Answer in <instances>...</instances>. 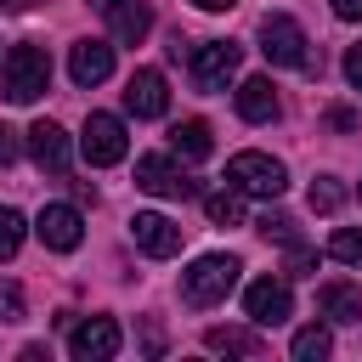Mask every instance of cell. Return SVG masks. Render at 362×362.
<instances>
[{"mask_svg": "<svg viewBox=\"0 0 362 362\" xmlns=\"http://www.w3.org/2000/svg\"><path fill=\"white\" fill-rule=\"evenodd\" d=\"M238 255H204V260H192L187 272H181V300L187 305H221L226 294H232V283H238Z\"/></svg>", "mask_w": 362, "mask_h": 362, "instance_id": "6da1fadb", "label": "cell"}, {"mask_svg": "<svg viewBox=\"0 0 362 362\" xmlns=\"http://www.w3.org/2000/svg\"><path fill=\"white\" fill-rule=\"evenodd\" d=\"M45 85H51V57L34 40L11 45L6 51V96L11 102H34V96H45Z\"/></svg>", "mask_w": 362, "mask_h": 362, "instance_id": "7a4b0ae2", "label": "cell"}, {"mask_svg": "<svg viewBox=\"0 0 362 362\" xmlns=\"http://www.w3.org/2000/svg\"><path fill=\"white\" fill-rule=\"evenodd\" d=\"M226 181H232L238 192H249V198H277V192L288 187V170H283L272 153H238V158L226 164Z\"/></svg>", "mask_w": 362, "mask_h": 362, "instance_id": "3957f363", "label": "cell"}, {"mask_svg": "<svg viewBox=\"0 0 362 362\" xmlns=\"http://www.w3.org/2000/svg\"><path fill=\"white\" fill-rule=\"evenodd\" d=\"M260 51H266V62H277V68H305V74H311L305 28H300L294 17H283V11H272V17L260 23Z\"/></svg>", "mask_w": 362, "mask_h": 362, "instance_id": "277c9868", "label": "cell"}, {"mask_svg": "<svg viewBox=\"0 0 362 362\" xmlns=\"http://www.w3.org/2000/svg\"><path fill=\"white\" fill-rule=\"evenodd\" d=\"M238 45L232 40H204V45H192V57H187V68H192V85L198 90H226V79L238 74Z\"/></svg>", "mask_w": 362, "mask_h": 362, "instance_id": "5b68a950", "label": "cell"}, {"mask_svg": "<svg viewBox=\"0 0 362 362\" xmlns=\"http://www.w3.org/2000/svg\"><path fill=\"white\" fill-rule=\"evenodd\" d=\"M79 153H85V164H119L124 158V124L113 119V113H90L85 119V130H79Z\"/></svg>", "mask_w": 362, "mask_h": 362, "instance_id": "8992f818", "label": "cell"}, {"mask_svg": "<svg viewBox=\"0 0 362 362\" xmlns=\"http://www.w3.org/2000/svg\"><path fill=\"white\" fill-rule=\"evenodd\" d=\"M243 311H249V322L277 328V322L294 311V294H288V283H283V277H255V283L243 288Z\"/></svg>", "mask_w": 362, "mask_h": 362, "instance_id": "52a82bcc", "label": "cell"}, {"mask_svg": "<svg viewBox=\"0 0 362 362\" xmlns=\"http://www.w3.org/2000/svg\"><path fill=\"white\" fill-rule=\"evenodd\" d=\"M34 232H40V243H45V249L68 255V249H79L85 221H79V209H74V204H45V209H40V221H34Z\"/></svg>", "mask_w": 362, "mask_h": 362, "instance_id": "ba28073f", "label": "cell"}, {"mask_svg": "<svg viewBox=\"0 0 362 362\" xmlns=\"http://www.w3.org/2000/svg\"><path fill=\"white\" fill-rule=\"evenodd\" d=\"M130 238H136V249L153 255V260H170V255L181 249V226H175L170 215H158V209H141V215L130 221Z\"/></svg>", "mask_w": 362, "mask_h": 362, "instance_id": "9c48e42d", "label": "cell"}, {"mask_svg": "<svg viewBox=\"0 0 362 362\" xmlns=\"http://www.w3.org/2000/svg\"><path fill=\"white\" fill-rule=\"evenodd\" d=\"M68 351H74V362H107L119 351V322L113 317H85L68 334Z\"/></svg>", "mask_w": 362, "mask_h": 362, "instance_id": "30bf717a", "label": "cell"}, {"mask_svg": "<svg viewBox=\"0 0 362 362\" xmlns=\"http://www.w3.org/2000/svg\"><path fill=\"white\" fill-rule=\"evenodd\" d=\"M136 187H141V192H153V198H192V192H198V187H192L170 158H158V153L136 158Z\"/></svg>", "mask_w": 362, "mask_h": 362, "instance_id": "8fae6325", "label": "cell"}, {"mask_svg": "<svg viewBox=\"0 0 362 362\" xmlns=\"http://www.w3.org/2000/svg\"><path fill=\"white\" fill-rule=\"evenodd\" d=\"M124 107H130L136 119H158V113L170 107L164 74H158V68H136V74H130V85H124Z\"/></svg>", "mask_w": 362, "mask_h": 362, "instance_id": "7c38bea8", "label": "cell"}, {"mask_svg": "<svg viewBox=\"0 0 362 362\" xmlns=\"http://www.w3.org/2000/svg\"><path fill=\"white\" fill-rule=\"evenodd\" d=\"M68 74H74V85H102L113 74V45L107 40H79L74 57H68Z\"/></svg>", "mask_w": 362, "mask_h": 362, "instance_id": "4fadbf2b", "label": "cell"}, {"mask_svg": "<svg viewBox=\"0 0 362 362\" xmlns=\"http://www.w3.org/2000/svg\"><path fill=\"white\" fill-rule=\"evenodd\" d=\"M28 153H34V164H40V170H51V175H68V136H62V124L40 119V124L28 130Z\"/></svg>", "mask_w": 362, "mask_h": 362, "instance_id": "5bb4252c", "label": "cell"}, {"mask_svg": "<svg viewBox=\"0 0 362 362\" xmlns=\"http://www.w3.org/2000/svg\"><path fill=\"white\" fill-rule=\"evenodd\" d=\"M317 311H322L328 322H362V288H351V283H322V288H317Z\"/></svg>", "mask_w": 362, "mask_h": 362, "instance_id": "9a60e30c", "label": "cell"}, {"mask_svg": "<svg viewBox=\"0 0 362 362\" xmlns=\"http://www.w3.org/2000/svg\"><path fill=\"white\" fill-rule=\"evenodd\" d=\"M238 113L249 119V124H266V119H277V90H272V79H243L238 85Z\"/></svg>", "mask_w": 362, "mask_h": 362, "instance_id": "2e32d148", "label": "cell"}, {"mask_svg": "<svg viewBox=\"0 0 362 362\" xmlns=\"http://www.w3.org/2000/svg\"><path fill=\"white\" fill-rule=\"evenodd\" d=\"M147 28H153V11H147V0H119V6H113V40H124V45H141V40H147Z\"/></svg>", "mask_w": 362, "mask_h": 362, "instance_id": "e0dca14e", "label": "cell"}, {"mask_svg": "<svg viewBox=\"0 0 362 362\" xmlns=\"http://www.w3.org/2000/svg\"><path fill=\"white\" fill-rule=\"evenodd\" d=\"M170 147H175L181 158H209L215 141H209V124H204V119H181V124L170 130Z\"/></svg>", "mask_w": 362, "mask_h": 362, "instance_id": "ac0fdd59", "label": "cell"}, {"mask_svg": "<svg viewBox=\"0 0 362 362\" xmlns=\"http://www.w3.org/2000/svg\"><path fill=\"white\" fill-rule=\"evenodd\" d=\"M204 215H209L215 226H238V221H243V192H238V187L209 192V198H204Z\"/></svg>", "mask_w": 362, "mask_h": 362, "instance_id": "d6986e66", "label": "cell"}, {"mask_svg": "<svg viewBox=\"0 0 362 362\" xmlns=\"http://www.w3.org/2000/svg\"><path fill=\"white\" fill-rule=\"evenodd\" d=\"M204 345H209V351H238V356H255V351H260V339H255L249 328H209Z\"/></svg>", "mask_w": 362, "mask_h": 362, "instance_id": "ffe728a7", "label": "cell"}, {"mask_svg": "<svg viewBox=\"0 0 362 362\" xmlns=\"http://www.w3.org/2000/svg\"><path fill=\"white\" fill-rule=\"evenodd\" d=\"M328 345H334V339H328V328H317V322H311V328H300V334H294V345H288V351H294V362H317V356H328Z\"/></svg>", "mask_w": 362, "mask_h": 362, "instance_id": "44dd1931", "label": "cell"}, {"mask_svg": "<svg viewBox=\"0 0 362 362\" xmlns=\"http://www.w3.org/2000/svg\"><path fill=\"white\" fill-rule=\"evenodd\" d=\"M328 255L345 260V266H362V226H339V232L328 238Z\"/></svg>", "mask_w": 362, "mask_h": 362, "instance_id": "7402d4cb", "label": "cell"}, {"mask_svg": "<svg viewBox=\"0 0 362 362\" xmlns=\"http://www.w3.org/2000/svg\"><path fill=\"white\" fill-rule=\"evenodd\" d=\"M23 249V215L11 204H0V260H11Z\"/></svg>", "mask_w": 362, "mask_h": 362, "instance_id": "603a6c76", "label": "cell"}, {"mask_svg": "<svg viewBox=\"0 0 362 362\" xmlns=\"http://www.w3.org/2000/svg\"><path fill=\"white\" fill-rule=\"evenodd\" d=\"M339 204H345V187H339L334 175H317V181H311V209H322V215H334Z\"/></svg>", "mask_w": 362, "mask_h": 362, "instance_id": "cb8c5ba5", "label": "cell"}, {"mask_svg": "<svg viewBox=\"0 0 362 362\" xmlns=\"http://www.w3.org/2000/svg\"><path fill=\"white\" fill-rule=\"evenodd\" d=\"M260 232H266V238H277V243H288V249L300 243V232H294V221H288V215H266V221H260Z\"/></svg>", "mask_w": 362, "mask_h": 362, "instance_id": "d4e9b609", "label": "cell"}, {"mask_svg": "<svg viewBox=\"0 0 362 362\" xmlns=\"http://www.w3.org/2000/svg\"><path fill=\"white\" fill-rule=\"evenodd\" d=\"M0 322H23V288L0 283Z\"/></svg>", "mask_w": 362, "mask_h": 362, "instance_id": "484cf974", "label": "cell"}, {"mask_svg": "<svg viewBox=\"0 0 362 362\" xmlns=\"http://www.w3.org/2000/svg\"><path fill=\"white\" fill-rule=\"evenodd\" d=\"M345 79H351V85L362 90V40H356V45L345 51Z\"/></svg>", "mask_w": 362, "mask_h": 362, "instance_id": "4316f807", "label": "cell"}, {"mask_svg": "<svg viewBox=\"0 0 362 362\" xmlns=\"http://www.w3.org/2000/svg\"><path fill=\"white\" fill-rule=\"evenodd\" d=\"M311 266H317V255H311V249H300V243H294V255H288V272H294V277H305V272H311Z\"/></svg>", "mask_w": 362, "mask_h": 362, "instance_id": "83f0119b", "label": "cell"}, {"mask_svg": "<svg viewBox=\"0 0 362 362\" xmlns=\"http://www.w3.org/2000/svg\"><path fill=\"white\" fill-rule=\"evenodd\" d=\"M11 158H17V130L0 124V164H11Z\"/></svg>", "mask_w": 362, "mask_h": 362, "instance_id": "f1b7e54d", "label": "cell"}, {"mask_svg": "<svg viewBox=\"0 0 362 362\" xmlns=\"http://www.w3.org/2000/svg\"><path fill=\"white\" fill-rule=\"evenodd\" d=\"M334 17L339 23H362V0H334Z\"/></svg>", "mask_w": 362, "mask_h": 362, "instance_id": "f546056e", "label": "cell"}, {"mask_svg": "<svg viewBox=\"0 0 362 362\" xmlns=\"http://www.w3.org/2000/svg\"><path fill=\"white\" fill-rule=\"evenodd\" d=\"M328 124H334V130H351V124H356V113H345V107H334V113H328Z\"/></svg>", "mask_w": 362, "mask_h": 362, "instance_id": "4dcf8cb0", "label": "cell"}, {"mask_svg": "<svg viewBox=\"0 0 362 362\" xmlns=\"http://www.w3.org/2000/svg\"><path fill=\"white\" fill-rule=\"evenodd\" d=\"M192 6H198V11H232L238 0H192Z\"/></svg>", "mask_w": 362, "mask_h": 362, "instance_id": "1f68e13d", "label": "cell"}, {"mask_svg": "<svg viewBox=\"0 0 362 362\" xmlns=\"http://www.w3.org/2000/svg\"><path fill=\"white\" fill-rule=\"evenodd\" d=\"M23 6H28V0H0V11H23Z\"/></svg>", "mask_w": 362, "mask_h": 362, "instance_id": "d6a6232c", "label": "cell"}, {"mask_svg": "<svg viewBox=\"0 0 362 362\" xmlns=\"http://www.w3.org/2000/svg\"><path fill=\"white\" fill-rule=\"evenodd\" d=\"M90 6H102V11H113V6H119V0H90Z\"/></svg>", "mask_w": 362, "mask_h": 362, "instance_id": "836d02e7", "label": "cell"}]
</instances>
